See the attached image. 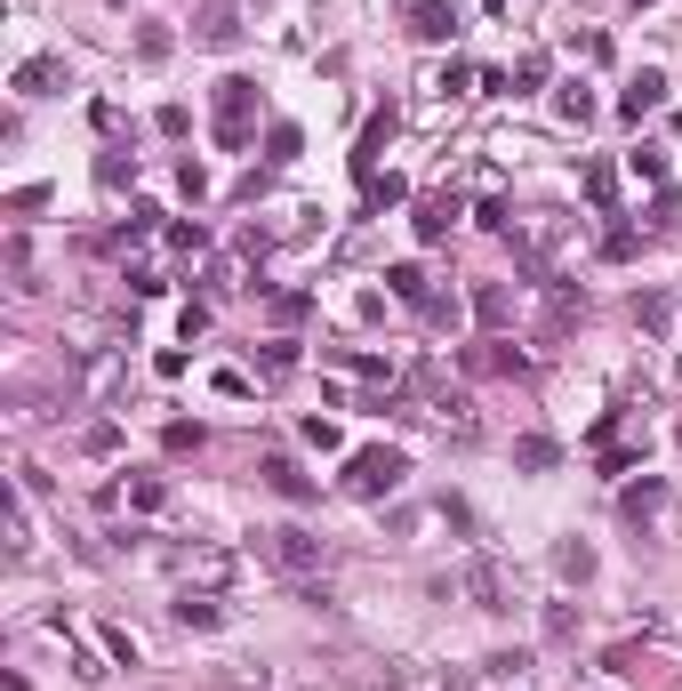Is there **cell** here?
<instances>
[{
    "label": "cell",
    "mask_w": 682,
    "mask_h": 691,
    "mask_svg": "<svg viewBox=\"0 0 682 691\" xmlns=\"http://www.w3.org/2000/svg\"><path fill=\"white\" fill-rule=\"evenodd\" d=\"M458 587L473 595V612H506V579H498V563H466Z\"/></svg>",
    "instance_id": "7"
},
{
    "label": "cell",
    "mask_w": 682,
    "mask_h": 691,
    "mask_svg": "<svg viewBox=\"0 0 682 691\" xmlns=\"http://www.w3.org/2000/svg\"><path fill=\"white\" fill-rule=\"evenodd\" d=\"M554 458H563V451H554L546 435H522V442H514V466H530V475H546Z\"/></svg>",
    "instance_id": "17"
},
{
    "label": "cell",
    "mask_w": 682,
    "mask_h": 691,
    "mask_svg": "<svg viewBox=\"0 0 682 691\" xmlns=\"http://www.w3.org/2000/svg\"><path fill=\"white\" fill-rule=\"evenodd\" d=\"M450 217H458L450 201H418V234H426V241H442V234H450Z\"/></svg>",
    "instance_id": "22"
},
{
    "label": "cell",
    "mask_w": 682,
    "mask_h": 691,
    "mask_svg": "<svg viewBox=\"0 0 682 691\" xmlns=\"http://www.w3.org/2000/svg\"><path fill=\"white\" fill-rule=\"evenodd\" d=\"M563 234H570V217H554V210L514 217V250H522V266H530V274H546V257L563 250Z\"/></svg>",
    "instance_id": "4"
},
{
    "label": "cell",
    "mask_w": 682,
    "mask_h": 691,
    "mask_svg": "<svg viewBox=\"0 0 682 691\" xmlns=\"http://www.w3.org/2000/svg\"><path fill=\"white\" fill-rule=\"evenodd\" d=\"M265 153H274V161H298V129H289V121H274V137H265Z\"/></svg>",
    "instance_id": "25"
},
{
    "label": "cell",
    "mask_w": 682,
    "mask_h": 691,
    "mask_svg": "<svg viewBox=\"0 0 682 691\" xmlns=\"http://www.w3.org/2000/svg\"><path fill=\"white\" fill-rule=\"evenodd\" d=\"M129 506H144V515H153V506H169V482H161V475H137V482H129Z\"/></svg>",
    "instance_id": "21"
},
{
    "label": "cell",
    "mask_w": 682,
    "mask_h": 691,
    "mask_svg": "<svg viewBox=\"0 0 682 691\" xmlns=\"http://www.w3.org/2000/svg\"><path fill=\"white\" fill-rule=\"evenodd\" d=\"M603 257H634V226H610L603 234Z\"/></svg>",
    "instance_id": "26"
},
{
    "label": "cell",
    "mask_w": 682,
    "mask_h": 691,
    "mask_svg": "<svg viewBox=\"0 0 682 691\" xmlns=\"http://www.w3.org/2000/svg\"><path fill=\"white\" fill-rule=\"evenodd\" d=\"M386 290H394L402 306H433V281H426V266H386Z\"/></svg>",
    "instance_id": "10"
},
{
    "label": "cell",
    "mask_w": 682,
    "mask_h": 691,
    "mask_svg": "<svg viewBox=\"0 0 682 691\" xmlns=\"http://www.w3.org/2000/svg\"><path fill=\"white\" fill-rule=\"evenodd\" d=\"M554 105H563V121H586V113H594V97L578 89V80H563V97H554Z\"/></svg>",
    "instance_id": "23"
},
{
    "label": "cell",
    "mask_w": 682,
    "mask_h": 691,
    "mask_svg": "<svg viewBox=\"0 0 682 691\" xmlns=\"http://www.w3.org/2000/svg\"><path fill=\"white\" fill-rule=\"evenodd\" d=\"M169 571H177L185 587H201V595H210V587L233 579V555H225V546H177V555H169Z\"/></svg>",
    "instance_id": "5"
},
{
    "label": "cell",
    "mask_w": 682,
    "mask_h": 691,
    "mask_svg": "<svg viewBox=\"0 0 682 691\" xmlns=\"http://www.w3.org/2000/svg\"><path fill=\"white\" fill-rule=\"evenodd\" d=\"M56 80H65V56H25V65H16V89L25 97H49Z\"/></svg>",
    "instance_id": "9"
},
{
    "label": "cell",
    "mask_w": 682,
    "mask_h": 691,
    "mask_svg": "<svg viewBox=\"0 0 682 691\" xmlns=\"http://www.w3.org/2000/svg\"><path fill=\"white\" fill-rule=\"evenodd\" d=\"M33 555V515H25V499L9 506V563H25Z\"/></svg>",
    "instance_id": "20"
},
{
    "label": "cell",
    "mask_w": 682,
    "mask_h": 691,
    "mask_svg": "<svg viewBox=\"0 0 682 691\" xmlns=\"http://www.w3.org/2000/svg\"><path fill=\"white\" fill-rule=\"evenodd\" d=\"M634 177H651V186H667V153H658V146H643V153H634Z\"/></svg>",
    "instance_id": "24"
},
{
    "label": "cell",
    "mask_w": 682,
    "mask_h": 691,
    "mask_svg": "<svg viewBox=\"0 0 682 691\" xmlns=\"http://www.w3.org/2000/svg\"><path fill=\"white\" fill-rule=\"evenodd\" d=\"M257 539H265V555H274L289 579H314V571H329V539L298 531V523H274V531H257Z\"/></svg>",
    "instance_id": "1"
},
{
    "label": "cell",
    "mask_w": 682,
    "mask_h": 691,
    "mask_svg": "<svg viewBox=\"0 0 682 691\" xmlns=\"http://www.w3.org/2000/svg\"><path fill=\"white\" fill-rule=\"evenodd\" d=\"M658 105H667V80H658V73H634L627 97H618V113H627V121H643V113H658Z\"/></svg>",
    "instance_id": "8"
},
{
    "label": "cell",
    "mask_w": 682,
    "mask_h": 691,
    "mask_svg": "<svg viewBox=\"0 0 682 691\" xmlns=\"http://www.w3.org/2000/svg\"><path fill=\"white\" fill-rule=\"evenodd\" d=\"M250 129H257V80H217V146L225 153H241L250 146Z\"/></svg>",
    "instance_id": "2"
},
{
    "label": "cell",
    "mask_w": 682,
    "mask_h": 691,
    "mask_svg": "<svg viewBox=\"0 0 682 691\" xmlns=\"http://www.w3.org/2000/svg\"><path fill=\"white\" fill-rule=\"evenodd\" d=\"M386 137H394V113H369V129H362V153H354V169H362V177H378V153H386Z\"/></svg>",
    "instance_id": "12"
},
{
    "label": "cell",
    "mask_w": 682,
    "mask_h": 691,
    "mask_svg": "<svg viewBox=\"0 0 682 691\" xmlns=\"http://www.w3.org/2000/svg\"><path fill=\"white\" fill-rule=\"evenodd\" d=\"M201 40H210V49H233V40H241V16L225 9V0H217V9H201Z\"/></svg>",
    "instance_id": "15"
},
{
    "label": "cell",
    "mask_w": 682,
    "mask_h": 691,
    "mask_svg": "<svg viewBox=\"0 0 682 691\" xmlns=\"http://www.w3.org/2000/svg\"><path fill=\"white\" fill-rule=\"evenodd\" d=\"M394 9L409 16V33H418V40H450V33H458V9H450V0H394Z\"/></svg>",
    "instance_id": "6"
},
{
    "label": "cell",
    "mask_w": 682,
    "mask_h": 691,
    "mask_svg": "<svg viewBox=\"0 0 682 691\" xmlns=\"http://www.w3.org/2000/svg\"><path fill=\"white\" fill-rule=\"evenodd\" d=\"M409 475L402 451H354V466H345V499H394Z\"/></svg>",
    "instance_id": "3"
},
{
    "label": "cell",
    "mask_w": 682,
    "mask_h": 691,
    "mask_svg": "<svg viewBox=\"0 0 682 691\" xmlns=\"http://www.w3.org/2000/svg\"><path fill=\"white\" fill-rule=\"evenodd\" d=\"M473 314H482L490 330H506V322H514V290H506V281H482V290H473Z\"/></svg>",
    "instance_id": "13"
},
{
    "label": "cell",
    "mask_w": 682,
    "mask_h": 691,
    "mask_svg": "<svg viewBox=\"0 0 682 691\" xmlns=\"http://www.w3.org/2000/svg\"><path fill=\"white\" fill-rule=\"evenodd\" d=\"M667 515V482H634L627 491V523H658Z\"/></svg>",
    "instance_id": "14"
},
{
    "label": "cell",
    "mask_w": 682,
    "mask_h": 691,
    "mask_svg": "<svg viewBox=\"0 0 682 691\" xmlns=\"http://www.w3.org/2000/svg\"><path fill=\"white\" fill-rule=\"evenodd\" d=\"M265 482H274L281 499H314V491H321V482L305 475V466H289V458H265Z\"/></svg>",
    "instance_id": "11"
},
{
    "label": "cell",
    "mask_w": 682,
    "mask_h": 691,
    "mask_svg": "<svg viewBox=\"0 0 682 691\" xmlns=\"http://www.w3.org/2000/svg\"><path fill=\"white\" fill-rule=\"evenodd\" d=\"M554 571H563V579H594V546H554Z\"/></svg>",
    "instance_id": "19"
},
{
    "label": "cell",
    "mask_w": 682,
    "mask_h": 691,
    "mask_svg": "<svg viewBox=\"0 0 682 691\" xmlns=\"http://www.w3.org/2000/svg\"><path fill=\"white\" fill-rule=\"evenodd\" d=\"M225 612H217V595H193V587H185L177 595V627H217Z\"/></svg>",
    "instance_id": "16"
},
{
    "label": "cell",
    "mask_w": 682,
    "mask_h": 691,
    "mask_svg": "<svg viewBox=\"0 0 682 691\" xmlns=\"http://www.w3.org/2000/svg\"><path fill=\"white\" fill-rule=\"evenodd\" d=\"M586 201H594V210H610V201H618V169H610V161H586Z\"/></svg>",
    "instance_id": "18"
}]
</instances>
